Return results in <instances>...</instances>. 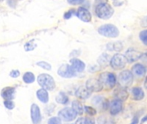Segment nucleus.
Instances as JSON below:
<instances>
[{
	"label": "nucleus",
	"instance_id": "17",
	"mask_svg": "<svg viewBox=\"0 0 147 124\" xmlns=\"http://www.w3.org/2000/svg\"><path fill=\"white\" fill-rule=\"evenodd\" d=\"M91 94H92V92L89 90H88L86 88V86L85 87L84 86H80L76 91V96L77 97H79L80 99H83V100L88 99L91 96Z\"/></svg>",
	"mask_w": 147,
	"mask_h": 124
},
{
	"label": "nucleus",
	"instance_id": "7",
	"mask_svg": "<svg viewBox=\"0 0 147 124\" xmlns=\"http://www.w3.org/2000/svg\"><path fill=\"white\" fill-rule=\"evenodd\" d=\"M76 113L73 110L72 108H64L61 109L58 113V117L64 121H72L76 118Z\"/></svg>",
	"mask_w": 147,
	"mask_h": 124
},
{
	"label": "nucleus",
	"instance_id": "9",
	"mask_svg": "<svg viewBox=\"0 0 147 124\" xmlns=\"http://www.w3.org/2000/svg\"><path fill=\"white\" fill-rule=\"evenodd\" d=\"M141 55H142V53L140 51L134 49V48H129L125 52V58L129 63H133V62L138 61L141 58Z\"/></svg>",
	"mask_w": 147,
	"mask_h": 124
},
{
	"label": "nucleus",
	"instance_id": "37",
	"mask_svg": "<svg viewBox=\"0 0 147 124\" xmlns=\"http://www.w3.org/2000/svg\"><path fill=\"white\" fill-rule=\"evenodd\" d=\"M141 25L143 27H147V17H144L141 21Z\"/></svg>",
	"mask_w": 147,
	"mask_h": 124
},
{
	"label": "nucleus",
	"instance_id": "8",
	"mask_svg": "<svg viewBox=\"0 0 147 124\" xmlns=\"http://www.w3.org/2000/svg\"><path fill=\"white\" fill-rule=\"evenodd\" d=\"M58 74L62 78L70 79V78L76 77V72L72 68V67L70 65L65 64V65H62L60 67V68L58 70Z\"/></svg>",
	"mask_w": 147,
	"mask_h": 124
},
{
	"label": "nucleus",
	"instance_id": "28",
	"mask_svg": "<svg viewBox=\"0 0 147 124\" xmlns=\"http://www.w3.org/2000/svg\"><path fill=\"white\" fill-rule=\"evenodd\" d=\"M85 111L90 116L95 115L97 114V110L95 109H94L93 107H91V106H85Z\"/></svg>",
	"mask_w": 147,
	"mask_h": 124
},
{
	"label": "nucleus",
	"instance_id": "27",
	"mask_svg": "<svg viewBox=\"0 0 147 124\" xmlns=\"http://www.w3.org/2000/svg\"><path fill=\"white\" fill-rule=\"evenodd\" d=\"M36 65L40 67H42V69H45V70H51V65L49 63L46 61H39L36 63Z\"/></svg>",
	"mask_w": 147,
	"mask_h": 124
},
{
	"label": "nucleus",
	"instance_id": "4",
	"mask_svg": "<svg viewBox=\"0 0 147 124\" xmlns=\"http://www.w3.org/2000/svg\"><path fill=\"white\" fill-rule=\"evenodd\" d=\"M98 32L100 35L108 37V38H115L119 35V31L118 28L113 24H105L100 26L98 29Z\"/></svg>",
	"mask_w": 147,
	"mask_h": 124
},
{
	"label": "nucleus",
	"instance_id": "13",
	"mask_svg": "<svg viewBox=\"0 0 147 124\" xmlns=\"http://www.w3.org/2000/svg\"><path fill=\"white\" fill-rule=\"evenodd\" d=\"M76 16L82 22H85V23H89L92 20L91 13L89 12V11H88L87 9H85L83 7H80L78 9V11H76Z\"/></svg>",
	"mask_w": 147,
	"mask_h": 124
},
{
	"label": "nucleus",
	"instance_id": "32",
	"mask_svg": "<svg viewBox=\"0 0 147 124\" xmlns=\"http://www.w3.org/2000/svg\"><path fill=\"white\" fill-rule=\"evenodd\" d=\"M85 2V0H67V3L72 5H82Z\"/></svg>",
	"mask_w": 147,
	"mask_h": 124
},
{
	"label": "nucleus",
	"instance_id": "22",
	"mask_svg": "<svg viewBox=\"0 0 147 124\" xmlns=\"http://www.w3.org/2000/svg\"><path fill=\"white\" fill-rule=\"evenodd\" d=\"M98 63L101 67H106L110 63V56L107 53H102L98 59Z\"/></svg>",
	"mask_w": 147,
	"mask_h": 124
},
{
	"label": "nucleus",
	"instance_id": "3",
	"mask_svg": "<svg viewBox=\"0 0 147 124\" xmlns=\"http://www.w3.org/2000/svg\"><path fill=\"white\" fill-rule=\"evenodd\" d=\"M37 83L42 87V89L46 91H54L55 88V82L54 79L46 73L40 74L37 77Z\"/></svg>",
	"mask_w": 147,
	"mask_h": 124
},
{
	"label": "nucleus",
	"instance_id": "14",
	"mask_svg": "<svg viewBox=\"0 0 147 124\" xmlns=\"http://www.w3.org/2000/svg\"><path fill=\"white\" fill-rule=\"evenodd\" d=\"M15 95H16V89L14 87H5L2 91H1V97L5 99V100H12L15 98Z\"/></svg>",
	"mask_w": 147,
	"mask_h": 124
},
{
	"label": "nucleus",
	"instance_id": "35",
	"mask_svg": "<svg viewBox=\"0 0 147 124\" xmlns=\"http://www.w3.org/2000/svg\"><path fill=\"white\" fill-rule=\"evenodd\" d=\"M74 12H75V10H71V11L66 12L65 15H64V18H65V19H69V18L72 17V15H73Z\"/></svg>",
	"mask_w": 147,
	"mask_h": 124
},
{
	"label": "nucleus",
	"instance_id": "19",
	"mask_svg": "<svg viewBox=\"0 0 147 124\" xmlns=\"http://www.w3.org/2000/svg\"><path fill=\"white\" fill-rule=\"evenodd\" d=\"M132 97L136 101H140L144 97V92L140 87H134L131 91Z\"/></svg>",
	"mask_w": 147,
	"mask_h": 124
},
{
	"label": "nucleus",
	"instance_id": "18",
	"mask_svg": "<svg viewBox=\"0 0 147 124\" xmlns=\"http://www.w3.org/2000/svg\"><path fill=\"white\" fill-rule=\"evenodd\" d=\"M113 96L115 97V99H118V100L123 102V101H125L128 98L129 94H128V92L125 90H124L122 88V89H117V90H115L114 91V93H113Z\"/></svg>",
	"mask_w": 147,
	"mask_h": 124
},
{
	"label": "nucleus",
	"instance_id": "20",
	"mask_svg": "<svg viewBox=\"0 0 147 124\" xmlns=\"http://www.w3.org/2000/svg\"><path fill=\"white\" fill-rule=\"evenodd\" d=\"M36 97L40 102L42 103H49V94L48 91L44 89H40L36 91Z\"/></svg>",
	"mask_w": 147,
	"mask_h": 124
},
{
	"label": "nucleus",
	"instance_id": "25",
	"mask_svg": "<svg viewBox=\"0 0 147 124\" xmlns=\"http://www.w3.org/2000/svg\"><path fill=\"white\" fill-rule=\"evenodd\" d=\"M35 79H36L35 75L32 73H30V72L25 73L24 74V76H23V80L26 84H32L35 81Z\"/></svg>",
	"mask_w": 147,
	"mask_h": 124
},
{
	"label": "nucleus",
	"instance_id": "2",
	"mask_svg": "<svg viewBox=\"0 0 147 124\" xmlns=\"http://www.w3.org/2000/svg\"><path fill=\"white\" fill-rule=\"evenodd\" d=\"M95 13L100 19H109L113 15V9L107 3H100L96 6Z\"/></svg>",
	"mask_w": 147,
	"mask_h": 124
},
{
	"label": "nucleus",
	"instance_id": "31",
	"mask_svg": "<svg viewBox=\"0 0 147 124\" xmlns=\"http://www.w3.org/2000/svg\"><path fill=\"white\" fill-rule=\"evenodd\" d=\"M4 104H5V108L8 109H13L15 108V103L11 100H5L4 102Z\"/></svg>",
	"mask_w": 147,
	"mask_h": 124
},
{
	"label": "nucleus",
	"instance_id": "15",
	"mask_svg": "<svg viewBox=\"0 0 147 124\" xmlns=\"http://www.w3.org/2000/svg\"><path fill=\"white\" fill-rule=\"evenodd\" d=\"M70 64L72 68L75 70L76 73H82L84 71L85 69V63L83 61H82L81 59H72L70 60Z\"/></svg>",
	"mask_w": 147,
	"mask_h": 124
},
{
	"label": "nucleus",
	"instance_id": "34",
	"mask_svg": "<svg viewBox=\"0 0 147 124\" xmlns=\"http://www.w3.org/2000/svg\"><path fill=\"white\" fill-rule=\"evenodd\" d=\"M84 124H95L94 120L92 117H86L84 119Z\"/></svg>",
	"mask_w": 147,
	"mask_h": 124
},
{
	"label": "nucleus",
	"instance_id": "41",
	"mask_svg": "<svg viewBox=\"0 0 147 124\" xmlns=\"http://www.w3.org/2000/svg\"><path fill=\"white\" fill-rule=\"evenodd\" d=\"M146 120H147V115H146V116H145V117H144V119H142V122H144V121H145Z\"/></svg>",
	"mask_w": 147,
	"mask_h": 124
},
{
	"label": "nucleus",
	"instance_id": "1",
	"mask_svg": "<svg viewBox=\"0 0 147 124\" xmlns=\"http://www.w3.org/2000/svg\"><path fill=\"white\" fill-rule=\"evenodd\" d=\"M99 80H100V84L102 85L103 88H106L107 90L113 89L117 83L116 75L113 73H109V72L100 73V77H99Z\"/></svg>",
	"mask_w": 147,
	"mask_h": 124
},
{
	"label": "nucleus",
	"instance_id": "12",
	"mask_svg": "<svg viewBox=\"0 0 147 124\" xmlns=\"http://www.w3.org/2000/svg\"><path fill=\"white\" fill-rule=\"evenodd\" d=\"M109 109H110V114L113 115H116L119 113H120L123 109V103L121 101L118 99H114L109 104Z\"/></svg>",
	"mask_w": 147,
	"mask_h": 124
},
{
	"label": "nucleus",
	"instance_id": "36",
	"mask_svg": "<svg viewBox=\"0 0 147 124\" xmlns=\"http://www.w3.org/2000/svg\"><path fill=\"white\" fill-rule=\"evenodd\" d=\"M144 62H145V63H147V52H145V53H142V55H141V58H140Z\"/></svg>",
	"mask_w": 147,
	"mask_h": 124
},
{
	"label": "nucleus",
	"instance_id": "6",
	"mask_svg": "<svg viewBox=\"0 0 147 124\" xmlns=\"http://www.w3.org/2000/svg\"><path fill=\"white\" fill-rule=\"evenodd\" d=\"M133 82V74L128 70L122 71L119 75V83L122 88L129 87Z\"/></svg>",
	"mask_w": 147,
	"mask_h": 124
},
{
	"label": "nucleus",
	"instance_id": "10",
	"mask_svg": "<svg viewBox=\"0 0 147 124\" xmlns=\"http://www.w3.org/2000/svg\"><path fill=\"white\" fill-rule=\"evenodd\" d=\"M86 88L89 90L91 92H98L103 90V86L100 84V80L97 79H89L86 82Z\"/></svg>",
	"mask_w": 147,
	"mask_h": 124
},
{
	"label": "nucleus",
	"instance_id": "21",
	"mask_svg": "<svg viewBox=\"0 0 147 124\" xmlns=\"http://www.w3.org/2000/svg\"><path fill=\"white\" fill-rule=\"evenodd\" d=\"M72 109L76 113V115H82L83 112H84V107L83 105L82 104L81 102L77 101V100H75L72 103Z\"/></svg>",
	"mask_w": 147,
	"mask_h": 124
},
{
	"label": "nucleus",
	"instance_id": "11",
	"mask_svg": "<svg viewBox=\"0 0 147 124\" xmlns=\"http://www.w3.org/2000/svg\"><path fill=\"white\" fill-rule=\"evenodd\" d=\"M30 116L33 124H40L42 121V115L37 104L33 103L30 107Z\"/></svg>",
	"mask_w": 147,
	"mask_h": 124
},
{
	"label": "nucleus",
	"instance_id": "38",
	"mask_svg": "<svg viewBox=\"0 0 147 124\" xmlns=\"http://www.w3.org/2000/svg\"><path fill=\"white\" fill-rule=\"evenodd\" d=\"M76 124H84V118L80 117L79 119H77V121H76Z\"/></svg>",
	"mask_w": 147,
	"mask_h": 124
},
{
	"label": "nucleus",
	"instance_id": "29",
	"mask_svg": "<svg viewBox=\"0 0 147 124\" xmlns=\"http://www.w3.org/2000/svg\"><path fill=\"white\" fill-rule=\"evenodd\" d=\"M36 47V45L34 43V41H30L24 45V49L25 51H31V50H34Z\"/></svg>",
	"mask_w": 147,
	"mask_h": 124
},
{
	"label": "nucleus",
	"instance_id": "39",
	"mask_svg": "<svg viewBox=\"0 0 147 124\" xmlns=\"http://www.w3.org/2000/svg\"><path fill=\"white\" fill-rule=\"evenodd\" d=\"M144 88L147 90V76H146V78L144 79Z\"/></svg>",
	"mask_w": 147,
	"mask_h": 124
},
{
	"label": "nucleus",
	"instance_id": "16",
	"mask_svg": "<svg viewBox=\"0 0 147 124\" xmlns=\"http://www.w3.org/2000/svg\"><path fill=\"white\" fill-rule=\"evenodd\" d=\"M131 72H132L131 73L137 77H143L146 73V67L143 64L137 63L132 67Z\"/></svg>",
	"mask_w": 147,
	"mask_h": 124
},
{
	"label": "nucleus",
	"instance_id": "5",
	"mask_svg": "<svg viewBox=\"0 0 147 124\" xmlns=\"http://www.w3.org/2000/svg\"><path fill=\"white\" fill-rule=\"evenodd\" d=\"M126 59L125 58V55L120 54V53H117L115 55H113L112 57V59H110V66L112 67L113 69L114 70H121L123 68H125V65H126Z\"/></svg>",
	"mask_w": 147,
	"mask_h": 124
},
{
	"label": "nucleus",
	"instance_id": "26",
	"mask_svg": "<svg viewBox=\"0 0 147 124\" xmlns=\"http://www.w3.org/2000/svg\"><path fill=\"white\" fill-rule=\"evenodd\" d=\"M139 39L145 46H147V29L142 30L139 33Z\"/></svg>",
	"mask_w": 147,
	"mask_h": 124
},
{
	"label": "nucleus",
	"instance_id": "24",
	"mask_svg": "<svg viewBox=\"0 0 147 124\" xmlns=\"http://www.w3.org/2000/svg\"><path fill=\"white\" fill-rule=\"evenodd\" d=\"M55 101L56 103H60V104H67L69 101L68 97L64 93V92H60L57 97H55Z\"/></svg>",
	"mask_w": 147,
	"mask_h": 124
},
{
	"label": "nucleus",
	"instance_id": "33",
	"mask_svg": "<svg viewBox=\"0 0 147 124\" xmlns=\"http://www.w3.org/2000/svg\"><path fill=\"white\" fill-rule=\"evenodd\" d=\"M10 76H11V78H14V79H15V78H18V77L20 76V72H19L18 70H13V71L11 72Z\"/></svg>",
	"mask_w": 147,
	"mask_h": 124
},
{
	"label": "nucleus",
	"instance_id": "40",
	"mask_svg": "<svg viewBox=\"0 0 147 124\" xmlns=\"http://www.w3.org/2000/svg\"><path fill=\"white\" fill-rule=\"evenodd\" d=\"M137 122H138V119L136 118V119H134V120H133V121H132L131 124H137Z\"/></svg>",
	"mask_w": 147,
	"mask_h": 124
},
{
	"label": "nucleus",
	"instance_id": "23",
	"mask_svg": "<svg viewBox=\"0 0 147 124\" xmlns=\"http://www.w3.org/2000/svg\"><path fill=\"white\" fill-rule=\"evenodd\" d=\"M107 49L110 51H117L119 52L123 48V44L120 41H116L114 43H109L107 44Z\"/></svg>",
	"mask_w": 147,
	"mask_h": 124
},
{
	"label": "nucleus",
	"instance_id": "30",
	"mask_svg": "<svg viewBox=\"0 0 147 124\" xmlns=\"http://www.w3.org/2000/svg\"><path fill=\"white\" fill-rule=\"evenodd\" d=\"M48 124H61V120L59 117H51L48 121Z\"/></svg>",
	"mask_w": 147,
	"mask_h": 124
}]
</instances>
